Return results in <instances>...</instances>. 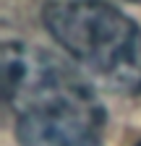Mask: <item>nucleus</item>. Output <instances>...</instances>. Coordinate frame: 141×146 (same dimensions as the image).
Instances as JSON below:
<instances>
[{
	"label": "nucleus",
	"instance_id": "nucleus-1",
	"mask_svg": "<svg viewBox=\"0 0 141 146\" xmlns=\"http://www.w3.org/2000/svg\"><path fill=\"white\" fill-rule=\"evenodd\" d=\"M42 21L86 73L123 94H141V29L107 0H45Z\"/></svg>",
	"mask_w": 141,
	"mask_h": 146
},
{
	"label": "nucleus",
	"instance_id": "nucleus-2",
	"mask_svg": "<svg viewBox=\"0 0 141 146\" xmlns=\"http://www.w3.org/2000/svg\"><path fill=\"white\" fill-rule=\"evenodd\" d=\"M3 89L8 107L19 115L73 110L107 120L102 102L86 78L47 50L21 42L3 44Z\"/></svg>",
	"mask_w": 141,
	"mask_h": 146
},
{
	"label": "nucleus",
	"instance_id": "nucleus-3",
	"mask_svg": "<svg viewBox=\"0 0 141 146\" xmlns=\"http://www.w3.org/2000/svg\"><path fill=\"white\" fill-rule=\"evenodd\" d=\"M102 117L73 110L29 112L19 115L16 138L21 146H102Z\"/></svg>",
	"mask_w": 141,
	"mask_h": 146
},
{
	"label": "nucleus",
	"instance_id": "nucleus-4",
	"mask_svg": "<svg viewBox=\"0 0 141 146\" xmlns=\"http://www.w3.org/2000/svg\"><path fill=\"white\" fill-rule=\"evenodd\" d=\"M131 3H141V0H131Z\"/></svg>",
	"mask_w": 141,
	"mask_h": 146
},
{
	"label": "nucleus",
	"instance_id": "nucleus-5",
	"mask_svg": "<svg viewBox=\"0 0 141 146\" xmlns=\"http://www.w3.org/2000/svg\"><path fill=\"white\" fill-rule=\"evenodd\" d=\"M136 146H141V141H138V143H136Z\"/></svg>",
	"mask_w": 141,
	"mask_h": 146
}]
</instances>
